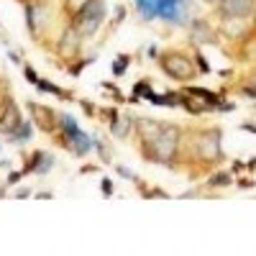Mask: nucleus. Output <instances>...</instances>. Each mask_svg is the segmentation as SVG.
Masks as SVG:
<instances>
[{"mask_svg": "<svg viewBox=\"0 0 256 256\" xmlns=\"http://www.w3.org/2000/svg\"><path fill=\"white\" fill-rule=\"evenodd\" d=\"M105 18V0H84L74 16V28L80 36H92Z\"/></svg>", "mask_w": 256, "mask_h": 256, "instance_id": "20e7f679", "label": "nucleus"}, {"mask_svg": "<svg viewBox=\"0 0 256 256\" xmlns=\"http://www.w3.org/2000/svg\"><path fill=\"white\" fill-rule=\"evenodd\" d=\"M218 8L226 18L238 20V18H248L256 10V0H218Z\"/></svg>", "mask_w": 256, "mask_h": 256, "instance_id": "423d86ee", "label": "nucleus"}, {"mask_svg": "<svg viewBox=\"0 0 256 256\" xmlns=\"http://www.w3.org/2000/svg\"><path fill=\"white\" fill-rule=\"evenodd\" d=\"M24 74H26V80H28L31 84H36V82H38V74H36V70L31 67V64H24Z\"/></svg>", "mask_w": 256, "mask_h": 256, "instance_id": "f3484780", "label": "nucleus"}, {"mask_svg": "<svg viewBox=\"0 0 256 256\" xmlns=\"http://www.w3.org/2000/svg\"><path fill=\"white\" fill-rule=\"evenodd\" d=\"M128 64H131V59H128L126 54H120V56H118V62L113 64V74H116V77H120V74L126 72V67H128Z\"/></svg>", "mask_w": 256, "mask_h": 256, "instance_id": "4468645a", "label": "nucleus"}, {"mask_svg": "<svg viewBox=\"0 0 256 256\" xmlns=\"http://www.w3.org/2000/svg\"><path fill=\"white\" fill-rule=\"evenodd\" d=\"M198 28H205V20H195L192 31H198ZM195 41H212V34H200V36H195Z\"/></svg>", "mask_w": 256, "mask_h": 256, "instance_id": "2eb2a0df", "label": "nucleus"}, {"mask_svg": "<svg viewBox=\"0 0 256 256\" xmlns=\"http://www.w3.org/2000/svg\"><path fill=\"white\" fill-rule=\"evenodd\" d=\"M195 59H198V64H200V70H202V72H208V70H210V67H208V64H205V59H202L200 54H198Z\"/></svg>", "mask_w": 256, "mask_h": 256, "instance_id": "aec40b11", "label": "nucleus"}, {"mask_svg": "<svg viewBox=\"0 0 256 256\" xmlns=\"http://www.w3.org/2000/svg\"><path fill=\"white\" fill-rule=\"evenodd\" d=\"M24 123V118H20V110H18V105L10 100V98H6V105H3V113H0V131H3L6 136L8 134H13L16 128Z\"/></svg>", "mask_w": 256, "mask_h": 256, "instance_id": "6e6552de", "label": "nucleus"}, {"mask_svg": "<svg viewBox=\"0 0 256 256\" xmlns=\"http://www.w3.org/2000/svg\"><path fill=\"white\" fill-rule=\"evenodd\" d=\"M246 92H248V95H251V98H256V80H254V88H248V90H246Z\"/></svg>", "mask_w": 256, "mask_h": 256, "instance_id": "412c9836", "label": "nucleus"}, {"mask_svg": "<svg viewBox=\"0 0 256 256\" xmlns=\"http://www.w3.org/2000/svg\"><path fill=\"white\" fill-rule=\"evenodd\" d=\"M162 70L174 77L180 82H187L195 77V67H192V59L190 56H182V54H164L162 56Z\"/></svg>", "mask_w": 256, "mask_h": 256, "instance_id": "39448f33", "label": "nucleus"}, {"mask_svg": "<svg viewBox=\"0 0 256 256\" xmlns=\"http://www.w3.org/2000/svg\"><path fill=\"white\" fill-rule=\"evenodd\" d=\"M52 166H54V156H52V154H46V152H36V154L31 156V162H28V164L24 166V174H26V172L46 174Z\"/></svg>", "mask_w": 256, "mask_h": 256, "instance_id": "9d476101", "label": "nucleus"}, {"mask_svg": "<svg viewBox=\"0 0 256 256\" xmlns=\"http://www.w3.org/2000/svg\"><path fill=\"white\" fill-rule=\"evenodd\" d=\"M36 88H38L41 92H52V95H56V98H62V100L70 98V92H64L62 88H56V84H52V82H46V80H41V77H38V82H36Z\"/></svg>", "mask_w": 256, "mask_h": 256, "instance_id": "ddd939ff", "label": "nucleus"}, {"mask_svg": "<svg viewBox=\"0 0 256 256\" xmlns=\"http://www.w3.org/2000/svg\"><path fill=\"white\" fill-rule=\"evenodd\" d=\"M31 134H34V126H31V120H24L13 134H8V141L10 144H24V141H28L31 138Z\"/></svg>", "mask_w": 256, "mask_h": 256, "instance_id": "f8f14e48", "label": "nucleus"}, {"mask_svg": "<svg viewBox=\"0 0 256 256\" xmlns=\"http://www.w3.org/2000/svg\"><path fill=\"white\" fill-rule=\"evenodd\" d=\"M18 182H20V174H18V172H13V174L8 177V184H18Z\"/></svg>", "mask_w": 256, "mask_h": 256, "instance_id": "6ab92c4d", "label": "nucleus"}, {"mask_svg": "<svg viewBox=\"0 0 256 256\" xmlns=\"http://www.w3.org/2000/svg\"><path fill=\"white\" fill-rule=\"evenodd\" d=\"M177 146H180V131L174 126H162L154 138L144 141V154L152 162L169 164L177 156Z\"/></svg>", "mask_w": 256, "mask_h": 256, "instance_id": "f03ea898", "label": "nucleus"}, {"mask_svg": "<svg viewBox=\"0 0 256 256\" xmlns=\"http://www.w3.org/2000/svg\"><path fill=\"white\" fill-rule=\"evenodd\" d=\"M198 154H200V159H210V162H218L220 159V138H218V131L205 134V136L198 138Z\"/></svg>", "mask_w": 256, "mask_h": 256, "instance_id": "1a4fd4ad", "label": "nucleus"}, {"mask_svg": "<svg viewBox=\"0 0 256 256\" xmlns=\"http://www.w3.org/2000/svg\"><path fill=\"white\" fill-rule=\"evenodd\" d=\"M100 190L105 192V195H110V192H113V182H110V180H102V184H100Z\"/></svg>", "mask_w": 256, "mask_h": 256, "instance_id": "a211bd4d", "label": "nucleus"}, {"mask_svg": "<svg viewBox=\"0 0 256 256\" xmlns=\"http://www.w3.org/2000/svg\"><path fill=\"white\" fill-rule=\"evenodd\" d=\"M136 10L144 20H154L162 18L166 24L184 26L187 24V13L192 8V0H134Z\"/></svg>", "mask_w": 256, "mask_h": 256, "instance_id": "f257e3e1", "label": "nucleus"}, {"mask_svg": "<svg viewBox=\"0 0 256 256\" xmlns=\"http://www.w3.org/2000/svg\"><path fill=\"white\" fill-rule=\"evenodd\" d=\"M28 110L34 116V123L41 128V131H56V126H59V118L52 108H44V105H38V102H28Z\"/></svg>", "mask_w": 256, "mask_h": 256, "instance_id": "0eeeda50", "label": "nucleus"}, {"mask_svg": "<svg viewBox=\"0 0 256 256\" xmlns=\"http://www.w3.org/2000/svg\"><path fill=\"white\" fill-rule=\"evenodd\" d=\"M230 182H233L230 174H218V177H212V180H210L212 187H223V184H230Z\"/></svg>", "mask_w": 256, "mask_h": 256, "instance_id": "dca6fc26", "label": "nucleus"}, {"mask_svg": "<svg viewBox=\"0 0 256 256\" xmlns=\"http://www.w3.org/2000/svg\"><path fill=\"white\" fill-rule=\"evenodd\" d=\"M134 126H136V120H134L131 116H123V118H113V120H110V131H113V136L123 138L126 134L134 131Z\"/></svg>", "mask_w": 256, "mask_h": 256, "instance_id": "9b49d317", "label": "nucleus"}, {"mask_svg": "<svg viewBox=\"0 0 256 256\" xmlns=\"http://www.w3.org/2000/svg\"><path fill=\"white\" fill-rule=\"evenodd\" d=\"M59 126H62V131H64V141H62V144L67 146L72 154L88 156V154L92 152V144H95L92 136L84 134L72 116H59Z\"/></svg>", "mask_w": 256, "mask_h": 256, "instance_id": "7ed1b4c3", "label": "nucleus"}]
</instances>
